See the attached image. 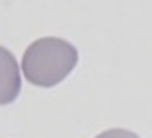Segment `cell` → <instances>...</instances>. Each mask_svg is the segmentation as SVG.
Segmentation results:
<instances>
[{"label": "cell", "mask_w": 152, "mask_h": 138, "mask_svg": "<svg viewBox=\"0 0 152 138\" xmlns=\"http://www.w3.org/2000/svg\"><path fill=\"white\" fill-rule=\"evenodd\" d=\"M95 138H140L139 136H136L135 133L126 129H111V130L103 131L102 134H99Z\"/></svg>", "instance_id": "obj_3"}, {"label": "cell", "mask_w": 152, "mask_h": 138, "mask_svg": "<svg viewBox=\"0 0 152 138\" xmlns=\"http://www.w3.org/2000/svg\"><path fill=\"white\" fill-rule=\"evenodd\" d=\"M77 51L59 37H42L26 49L21 60L24 77L40 88L58 85L77 64Z\"/></svg>", "instance_id": "obj_1"}, {"label": "cell", "mask_w": 152, "mask_h": 138, "mask_svg": "<svg viewBox=\"0 0 152 138\" xmlns=\"http://www.w3.org/2000/svg\"><path fill=\"white\" fill-rule=\"evenodd\" d=\"M20 72L15 56L0 47V105L15 101L20 92Z\"/></svg>", "instance_id": "obj_2"}]
</instances>
